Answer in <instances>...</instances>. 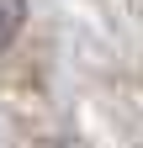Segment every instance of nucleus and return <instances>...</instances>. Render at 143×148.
<instances>
[{
    "label": "nucleus",
    "mask_w": 143,
    "mask_h": 148,
    "mask_svg": "<svg viewBox=\"0 0 143 148\" xmlns=\"http://www.w3.org/2000/svg\"><path fill=\"white\" fill-rule=\"evenodd\" d=\"M21 27H27V5L21 0H0V53L21 37Z\"/></svg>",
    "instance_id": "nucleus-1"
}]
</instances>
